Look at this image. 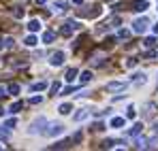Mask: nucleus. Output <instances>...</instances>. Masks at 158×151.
<instances>
[{
    "label": "nucleus",
    "mask_w": 158,
    "mask_h": 151,
    "mask_svg": "<svg viewBox=\"0 0 158 151\" xmlns=\"http://www.w3.org/2000/svg\"><path fill=\"white\" fill-rule=\"evenodd\" d=\"M62 132H64V128L60 126V124H56V126H52L45 134H49V136H58V134H62Z\"/></svg>",
    "instance_id": "nucleus-5"
},
{
    "label": "nucleus",
    "mask_w": 158,
    "mask_h": 151,
    "mask_svg": "<svg viewBox=\"0 0 158 151\" xmlns=\"http://www.w3.org/2000/svg\"><path fill=\"white\" fill-rule=\"evenodd\" d=\"M53 38H56V34H53V32H45V34H43V43H47V45L53 43Z\"/></svg>",
    "instance_id": "nucleus-10"
},
{
    "label": "nucleus",
    "mask_w": 158,
    "mask_h": 151,
    "mask_svg": "<svg viewBox=\"0 0 158 151\" xmlns=\"http://www.w3.org/2000/svg\"><path fill=\"white\" fill-rule=\"evenodd\" d=\"M28 30H30V32H36V30H41V22H39V19H32V22L28 24Z\"/></svg>",
    "instance_id": "nucleus-8"
},
{
    "label": "nucleus",
    "mask_w": 158,
    "mask_h": 151,
    "mask_svg": "<svg viewBox=\"0 0 158 151\" xmlns=\"http://www.w3.org/2000/svg\"><path fill=\"white\" fill-rule=\"evenodd\" d=\"M15 126H17V119H9V121H4V128H6V130H13Z\"/></svg>",
    "instance_id": "nucleus-18"
},
{
    "label": "nucleus",
    "mask_w": 158,
    "mask_h": 151,
    "mask_svg": "<svg viewBox=\"0 0 158 151\" xmlns=\"http://www.w3.org/2000/svg\"><path fill=\"white\" fill-rule=\"evenodd\" d=\"M135 64H137V60H128V62H126V66H128V68H132Z\"/></svg>",
    "instance_id": "nucleus-32"
},
{
    "label": "nucleus",
    "mask_w": 158,
    "mask_h": 151,
    "mask_svg": "<svg viewBox=\"0 0 158 151\" xmlns=\"http://www.w3.org/2000/svg\"><path fill=\"white\" fill-rule=\"evenodd\" d=\"M88 117V111H79L77 115H75V121H81V119H85Z\"/></svg>",
    "instance_id": "nucleus-21"
},
{
    "label": "nucleus",
    "mask_w": 158,
    "mask_h": 151,
    "mask_svg": "<svg viewBox=\"0 0 158 151\" xmlns=\"http://www.w3.org/2000/svg\"><path fill=\"white\" fill-rule=\"evenodd\" d=\"M22 106H24V102H15V104H11V109H9V111H11V113H19V111H22Z\"/></svg>",
    "instance_id": "nucleus-14"
},
{
    "label": "nucleus",
    "mask_w": 158,
    "mask_h": 151,
    "mask_svg": "<svg viewBox=\"0 0 158 151\" xmlns=\"http://www.w3.org/2000/svg\"><path fill=\"white\" fill-rule=\"evenodd\" d=\"M148 147V141L145 138H137V149H145Z\"/></svg>",
    "instance_id": "nucleus-20"
},
{
    "label": "nucleus",
    "mask_w": 158,
    "mask_h": 151,
    "mask_svg": "<svg viewBox=\"0 0 158 151\" xmlns=\"http://www.w3.org/2000/svg\"><path fill=\"white\" fill-rule=\"evenodd\" d=\"M154 132H158V121H156V124H154Z\"/></svg>",
    "instance_id": "nucleus-35"
},
{
    "label": "nucleus",
    "mask_w": 158,
    "mask_h": 151,
    "mask_svg": "<svg viewBox=\"0 0 158 151\" xmlns=\"http://www.w3.org/2000/svg\"><path fill=\"white\" fill-rule=\"evenodd\" d=\"M135 115H137L135 106H128V113H126V117H128V119H135Z\"/></svg>",
    "instance_id": "nucleus-23"
},
{
    "label": "nucleus",
    "mask_w": 158,
    "mask_h": 151,
    "mask_svg": "<svg viewBox=\"0 0 158 151\" xmlns=\"http://www.w3.org/2000/svg\"><path fill=\"white\" fill-rule=\"evenodd\" d=\"M26 45H28V47H34V45H36V36H28Z\"/></svg>",
    "instance_id": "nucleus-22"
},
{
    "label": "nucleus",
    "mask_w": 158,
    "mask_h": 151,
    "mask_svg": "<svg viewBox=\"0 0 158 151\" xmlns=\"http://www.w3.org/2000/svg\"><path fill=\"white\" fill-rule=\"evenodd\" d=\"M94 130H96V132H101V130H105V126H103V124H94Z\"/></svg>",
    "instance_id": "nucleus-29"
},
{
    "label": "nucleus",
    "mask_w": 158,
    "mask_h": 151,
    "mask_svg": "<svg viewBox=\"0 0 158 151\" xmlns=\"http://www.w3.org/2000/svg\"><path fill=\"white\" fill-rule=\"evenodd\" d=\"M45 87H47V83H45V81H41V83H34L30 89H32V92H41V89H45Z\"/></svg>",
    "instance_id": "nucleus-11"
},
{
    "label": "nucleus",
    "mask_w": 158,
    "mask_h": 151,
    "mask_svg": "<svg viewBox=\"0 0 158 151\" xmlns=\"http://www.w3.org/2000/svg\"><path fill=\"white\" fill-rule=\"evenodd\" d=\"M45 124H47V119H45V117H41L39 121H34V124H32V128H30V132H32V134H36V132H41V128L45 126Z\"/></svg>",
    "instance_id": "nucleus-4"
},
{
    "label": "nucleus",
    "mask_w": 158,
    "mask_h": 151,
    "mask_svg": "<svg viewBox=\"0 0 158 151\" xmlns=\"http://www.w3.org/2000/svg\"><path fill=\"white\" fill-rule=\"evenodd\" d=\"M141 128H143V124H135V126L131 128V132H128V134H132V136H135V134H139V132H141Z\"/></svg>",
    "instance_id": "nucleus-17"
},
{
    "label": "nucleus",
    "mask_w": 158,
    "mask_h": 151,
    "mask_svg": "<svg viewBox=\"0 0 158 151\" xmlns=\"http://www.w3.org/2000/svg\"><path fill=\"white\" fill-rule=\"evenodd\" d=\"M118 36H120V38H124V41H126V38H128V36H131V32H128V30H120V32H118Z\"/></svg>",
    "instance_id": "nucleus-24"
},
{
    "label": "nucleus",
    "mask_w": 158,
    "mask_h": 151,
    "mask_svg": "<svg viewBox=\"0 0 158 151\" xmlns=\"http://www.w3.org/2000/svg\"><path fill=\"white\" fill-rule=\"evenodd\" d=\"M9 94L17 96V94H19V85H17V83H11V85H9Z\"/></svg>",
    "instance_id": "nucleus-13"
},
{
    "label": "nucleus",
    "mask_w": 158,
    "mask_h": 151,
    "mask_svg": "<svg viewBox=\"0 0 158 151\" xmlns=\"http://www.w3.org/2000/svg\"><path fill=\"white\" fill-rule=\"evenodd\" d=\"M43 100V98H41V96H34V98H32V100H30V104H39V102Z\"/></svg>",
    "instance_id": "nucleus-28"
},
{
    "label": "nucleus",
    "mask_w": 158,
    "mask_h": 151,
    "mask_svg": "<svg viewBox=\"0 0 158 151\" xmlns=\"http://www.w3.org/2000/svg\"><path fill=\"white\" fill-rule=\"evenodd\" d=\"M124 124H126L124 117H113V119H111V128H122Z\"/></svg>",
    "instance_id": "nucleus-7"
},
{
    "label": "nucleus",
    "mask_w": 158,
    "mask_h": 151,
    "mask_svg": "<svg viewBox=\"0 0 158 151\" xmlns=\"http://www.w3.org/2000/svg\"><path fill=\"white\" fill-rule=\"evenodd\" d=\"M145 9H148V0H135V2H132V11L143 13Z\"/></svg>",
    "instance_id": "nucleus-3"
},
{
    "label": "nucleus",
    "mask_w": 158,
    "mask_h": 151,
    "mask_svg": "<svg viewBox=\"0 0 158 151\" xmlns=\"http://www.w3.org/2000/svg\"><path fill=\"white\" fill-rule=\"evenodd\" d=\"M73 2H75V4H81V2H83V0H73Z\"/></svg>",
    "instance_id": "nucleus-37"
},
{
    "label": "nucleus",
    "mask_w": 158,
    "mask_h": 151,
    "mask_svg": "<svg viewBox=\"0 0 158 151\" xmlns=\"http://www.w3.org/2000/svg\"><path fill=\"white\" fill-rule=\"evenodd\" d=\"M71 109H73L71 104H62V106H60V113H62V115H69V113H71Z\"/></svg>",
    "instance_id": "nucleus-19"
},
{
    "label": "nucleus",
    "mask_w": 158,
    "mask_h": 151,
    "mask_svg": "<svg viewBox=\"0 0 158 151\" xmlns=\"http://www.w3.org/2000/svg\"><path fill=\"white\" fill-rule=\"evenodd\" d=\"M2 47H4V45H2V41H0V49H2Z\"/></svg>",
    "instance_id": "nucleus-38"
},
{
    "label": "nucleus",
    "mask_w": 158,
    "mask_h": 151,
    "mask_svg": "<svg viewBox=\"0 0 158 151\" xmlns=\"http://www.w3.org/2000/svg\"><path fill=\"white\" fill-rule=\"evenodd\" d=\"M36 2H39V4H45V2H47V0H36Z\"/></svg>",
    "instance_id": "nucleus-36"
},
{
    "label": "nucleus",
    "mask_w": 158,
    "mask_h": 151,
    "mask_svg": "<svg viewBox=\"0 0 158 151\" xmlns=\"http://www.w3.org/2000/svg\"><path fill=\"white\" fill-rule=\"evenodd\" d=\"M2 96H4V87L0 85V98H2Z\"/></svg>",
    "instance_id": "nucleus-33"
},
{
    "label": "nucleus",
    "mask_w": 158,
    "mask_h": 151,
    "mask_svg": "<svg viewBox=\"0 0 158 151\" xmlns=\"http://www.w3.org/2000/svg\"><path fill=\"white\" fill-rule=\"evenodd\" d=\"M58 89H60V83L56 81V83H52V96H56L58 94Z\"/></svg>",
    "instance_id": "nucleus-25"
},
{
    "label": "nucleus",
    "mask_w": 158,
    "mask_h": 151,
    "mask_svg": "<svg viewBox=\"0 0 158 151\" xmlns=\"http://www.w3.org/2000/svg\"><path fill=\"white\" fill-rule=\"evenodd\" d=\"M145 30H148V19H145V17H141V19H135V22H132V32L143 34Z\"/></svg>",
    "instance_id": "nucleus-1"
},
{
    "label": "nucleus",
    "mask_w": 158,
    "mask_h": 151,
    "mask_svg": "<svg viewBox=\"0 0 158 151\" xmlns=\"http://www.w3.org/2000/svg\"><path fill=\"white\" fill-rule=\"evenodd\" d=\"M124 87H126V83H118V81L107 83V89H109V92H118V89H124Z\"/></svg>",
    "instance_id": "nucleus-6"
},
{
    "label": "nucleus",
    "mask_w": 158,
    "mask_h": 151,
    "mask_svg": "<svg viewBox=\"0 0 158 151\" xmlns=\"http://www.w3.org/2000/svg\"><path fill=\"white\" fill-rule=\"evenodd\" d=\"M75 77H77V68H69L66 70V81H73Z\"/></svg>",
    "instance_id": "nucleus-12"
},
{
    "label": "nucleus",
    "mask_w": 158,
    "mask_h": 151,
    "mask_svg": "<svg viewBox=\"0 0 158 151\" xmlns=\"http://www.w3.org/2000/svg\"><path fill=\"white\" fill-rule=\"evenodd\" d=\"M15 17H17V19H19V17H24V11H22V9H17V11H15Z\"/></svg>",
    "instance_id": "nucleus-30"
},
{
    "label": "nucleus",
    "mask_w": 158,
    "mask_h": 151,
    "mask_svg": "<svg viewBox=\"0 0 158 151\" xmlns=\"http://www.w3.org/2000/svg\"><path fill=\"white\" fill-rule=\"evenodd\" d=\"M88 81H92V73H90V70L81 73V83H88Z\"/></svg>",
    "instance_id": "nucleus-15"
},
{
    "label": "nucleus",
    "mask_w": 158,
    "mask_h": 151,
    "mask_svg": "<svg viewBox=\"0 0 158 151\" xmlns=\"http://www.w3.org/2000/svg\"><path fill=\"white\" fill-rule=\"evenodd\" d=\"M66 147H71V141H60V143L52 145V149H66Z\"/></svg>",
    "instance_id": "nucleus-9"
},
{
    "label": "nucleus",
    "mask_w": 158,
    "mask_h": 151,
    "mask_svg": "<svg viewBox=\"0 0 158 151\" xmlns=\"http://www.w3.org/2000/svg\"><path fill=\"white\" fill-rule=\"evenodd\" d=\"M56 6H58V9H66V6H69V2H66V0H58V4H56Z\"/></svg>",
    "instance_id": "nucleus-26"
},
{
    "label": "nucleus",
    "mask_w": 158,
    "mask_h": 151,
    "mask_svg": "<svg viewBox=\"0 0 158 151\" xmlns=\"http://www.w3.org/2000/svg\"><path fill=\"white\" fill-rule=\"evenodd\" d=\"M143 45H145V47H154V45H156V38H154V36H148V38L143 41Z\"/></svg>",
    "instance_id": "nucleus-16"
},
{
    "label": "nucleus",
    "mask_w": 158,
    "mask_h": 151,
    "mask_svg": "<svg viewBox=\"0 0 158 151\" xmlns=\"http://www.w3.org/2000/svg\"><path fill=\"white\" fill-rule=\"evenodd\" d=\"M49 62H52V66H62V62H64V53H62V51H56Z\"/></svg>",
    "instance_id": "nucleus-2"
},
{
    "label": "nucleus",
    "mask_w": 158,
    "mask_h": 151,
    "mask_svg": "<svg viewBox=\"0 0 158 151\" xmlns=\"http://www.w3.org/2000/svg\"><path fill=\"white\" fill-rule=\"evenodd\" d=\"M154 34H158V24H156V26H154Z\"/></svg>",
    "instance_id": "nucleus-34"
},
{
    "label": "nucleus",
    "mask_w": 158,
    "mask_h": 151,
    "mask_svg": "<svg viewBox=\"0 0 158 151\" xmlns=\"http://www.w3.org/2000/svg\"><path fill=\"white\" fill-rule=\"evenodd\" d=\"M4 47H13V38H6L4 41Z\"/></svg>",
    "instance_id": "nucleus-31"
},
{
    "label": "nucleus",
    "mask_w": 158,
    "mask_h": 151,
    "mask_svg": "<svg viewBox=\"0 0 158 151\" xmlns=\"http://www.w3.org/2000/svg\"><path fill=\"white\" fill-rule=\"evenodd\" d=\"M103 147H105V149H111V147H113V141H105Z\"/></svg>",
    "instance_id": "nucleus-27"
}]
</instances>
